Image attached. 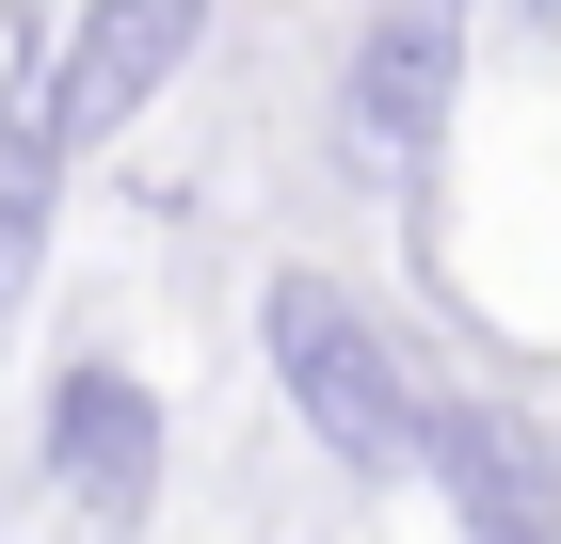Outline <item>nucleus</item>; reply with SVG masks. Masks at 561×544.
Segmentation results:
<instances>
[{"label":"nucleus","instance_id":"20e7f679","mask_svg":"<svg viewBox=\"0 0 561 544\" xmlns=\"http://www.w3.org/2000/svg\"><path fill=\"white\" fill-rule=\"evenodd\" d=\"M209 16L225 0H81L65 33H48V113H65V144H129L145 113H161V81L209 48Z\"/></svg>","mask_w":561,"mask_h":544},{"label":"nucleus","instance_id":"f03ea898","mask_svg":"<svg viewBox=\"0 0 561 544\" xmlns=\"http://www.w3.org/2000/svg\"><path fill=\"white\" fill-rule=\"evenodd\" d=\"M33 464H48V497L81 512V529H129V512L161 497V464H176L161 384H145L129 352H65L48 401H33Z\"/></svg>","mask_w":561,"mask_h":544},{"label":"nucleus","instance_id":"39448f33","mask_svg":"<svg viewBox=\"0 0 561 544\" xmlns=\"http://www.w3.org/2000/svg\"><path fill=\"white\" fill-rule=\"evenodd\" d=\"M417 481L449 497V529L466 544H561V432L529 417V401H433L417 432Z\"/></svg>","mask_w":561,"mask_h":544},{"label":"nucleus","instance_id":"423d86ee","mask_svg":"<svg viewBox=\"0 0 561 544\" xmlns=\"http://www.w3.org/2000/svg\"><path fill=\"white\" fill-rule=\"evenodd\" d=\"M65 193H81V144H65V113H48V48H33V65L0 81V304L48 273Z\"/></svg>","mask_w":561,"mask_h":544},{"label":"nucleus","instance_id":"7ed1b4c3","mask_svg":"<svg viewBox=\"0 0 561 544\" xmlns=\"http://www.w3.org/2000/svg\"><path fill=\"white\" fill-rule=\"evenodd\" d=\"M466 0H369L337 48V144L353 161H433L449 144V96H466Z\"/></svg>","mask_w":561,"mask_h":544},{"label":"nucleus","instance_id":"f257e3e1","mask_svg":"<svg viewBox=\"0 0 561 544\" xmlns=\"http://www.w3.org/2000/svg\"><path fill=\"white\" fill-rule=\"evenodd\" d=\"M257 352H273V384H289L305 449L337 464V481H401V464H417L433 384L401 369V336L369 321L337 273H273V289H257Z\"/></svg>","mask_w":561,"mask_h":544}]
</instances>
